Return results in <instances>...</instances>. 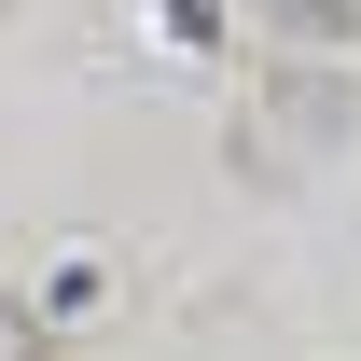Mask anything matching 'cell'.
I'll return each instance as SVG.
<instances>
[{
	"label": "cell",
	"instance_id": "cell-1",
	"mask_svg": "<svg viewBox=\"0 0 361 361\" xmlns=\"http://www.w3.org/2000/svg\"><path fill=\"white\" fill-rule=\"evenodd\" d=\"M264 28H278V42H348L361 0H264Z\"/></svg>",
	"mask_w": 361,
	"mask_h": 361
},
{
	"label": "cell",
	"instance_id": "cell-2",
	"mask_svg": "<svg viewBox=\"0 0 361 361\" xmlns=\"http://www.w3.org/2000/svg\"><path fill=\"white\" fill-rule=\"evenodd\" d=\"M278 126H292V139H348V84H292Z\"/></svg>",
	"mask_w": 361,
	"mask_h": 361
},
{
	"label": "cell",
	"instance_id": "cell-3",
	"mask_svg": "<svg viewBox=\"0 0 361 361\" xmlns=\"http://www.w3.org/2000/svg\"><path fill=\"white\" fill-rule=\"evenodd\" d=\"M42 334H56V306H14L0 292V361H42Z\"/></svg>",
	"mask_w": 361,
	"mask_h": 361
}]
</instances>
